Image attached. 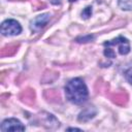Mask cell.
Segmentation results:
<instances>
[{
    "label": "cell",
    "instance_id": "obj_1",
    "mask_svg": "<svg viewBox=\"0 0 132 132\" xmlns=\"http://www.w3.org/2000/svg\"><path fill=\"white\" fill-rule=\"evenodd\" d=\"M65 95L70 102L74 104H81L88 99L89 93L84 80L79 77H76L72 78L66 84Z\"/></svg>",
    "mask_w": 132,
    "mask_h": 132
},
{
    "label": "cell",
    "instance_id": "obj_2",
    "mask_svg": "<svg viewBox=\"0 0 132 132\" xmlns=\"http://www.w3.org/2000/svg\"><path fill=\"white\" fill-rule=\"evenodd\" d=\"M118 47V51L121 55H127L130 52V43L127 38L123 36H119L112 40L104 42V55L107 58H116L114 47Z\"/></svg>",
    "mask_w": 132,
    "mask_h": 132
},
{
    "label": "cell",
    "instance_id": "obj_3",
    "mask_svg": "<svg viewBox=\"0 0 132 132\" xmlns=\"http://www.w3.org/2000/svg\"><path fill=\"white\" fill-rule=\"evenodd\" d=\"M0 31L4 36H14L22 32V27L15 20H6L1 24Z\"/></svg>",
    "mask_w": 132,
    "mask_h": 132
},
{
    "label": "cell",
    "instance_id": "obj_4",
    "mask_svg": "<svg viewBox=\"0 0 132 132\" xmlns=\"http://www.w3.org/2000/svg\"><path fill=\"white\" fill-rule=\"evenodd\" d=\"M0 129L3 132H5V131H24L25 126L16 119H6L2 122Z\"/></svg>",
    "mask_w": 132,
    "mask_h": 132
},
{
    "label": "cell",
    "instance_id": "obj_5",
    "mask_svg": "<svg viewBox=\"0 0 132 132\" xmlns=\"http://www.w3.org/2000/svg\"><path fill=\"white\" fill-rule=\"evenodd\" d=\"M50 18H51V14L50 13H43V14H40V15H37L36 18H34L31 23H30V28L32 31L34 32H38L40 31L46 24L47 22L50 21Z\"/></svg>",
    "mask_w": 132,
    "mask_h": 132
},
{
    "label": "cell",
    "instance_id": "obj_6",
    "mask_svg": "<svg viewBox=\"0 0 132 132\" xmlns=\"http://www.w3.org/2000/svg\"><path fill=\"white\" fill-rule=\"evenodd\" d=\"M119 6L125 10L132 9V0H119Z\"/></svg>",
    "mask_w": 132,
    "mask_h": 132
},
{
    "label": "cell",
    "instance_id": "obj_7",
    "mask_svg": "<svg viewBox=\"0 0 132 132\" xmlns=\"http://www.w3.org/2000/svg\"><path fill=\"white\" fill-rule=\"evenodd\" d=\"M125 77H126V79L132 85V66L129 67V68L125 71Z\"/></svg>",
    "mask_w": 132,
    "mask_h": 132
},
{
    "label": "cell",
    "instance_id": "obj_8",
    "mask_svg": "<svg viewBox=\"0 0 132 132\" xmlns=\"http://www.w3.org/2000/svg\"><path fill=\"white\" fill-rule=\"evenodd\" d=\"M91 13H92V9H91V7L89 6V7H86V8L82 10L81 16H84V19H88L89 16H91Z\"/></svg>",
    "mask_w": 132,
    "mask_h": 132
},
{
    "label": "cell",
    "instance_id": "obj_9",
    "mask_svg": "<svg viewBox=\"0 0 132 132\" xmlns=\"http://www.w3.org/2000/svg\"><path fill=\"white\" fill-rule=\"evenodd\" d=\"M52 4H55V5H57V4H60L61 3V0H48Z\"/></svg>",
    "mask_w": 132,
    "mask_h": 132
},
{
    "label": "cell",
    "instance_id": "obj_10",
    "mask_svg": "<svg viewBox=\"0 0 132 132\" xmlns=\"http://www.w3.org/2000/svg\"><path fill=\"white\" fill-rule=\"evenodd\" d=\"M68 130H80V129H77V128H69Z\"/></svg>",
    "mask_w": 132,
    "mask_h": 132
},
{
    "label": "cell",
    "instance_id": "obj_11",
    "mask_svg": "<svg viewBox=\"0 0 132 132\" xmlns=\"http://www.w3.org/2000/svg\"><path fill=\"white\" fill-rule=\"evenodd\" d=\"M70 2H74V1H76V0H69Z\"/></svg>",
    "mask_w": 132,
    "mask_h": 132
}]
</instances>
